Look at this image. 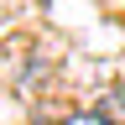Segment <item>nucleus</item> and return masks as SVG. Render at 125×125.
<instances>
[{
	"label": "nucleus",
	"mask_w": 125,
	"mask_h": 125,
	"mask_svg": "<svg viewBox=\"0 0 125 125\" xmlns=\"http://www.w3.org/2000/svg\"><path fill=\"white\" fill-rule=\"evenodd\" d=\"M99 109H104V120H109V125H125V83H115V89H109Z\"/></svg>",
	"instance_id": "nucleus-1"
},
{
	"label": "nucleus",
	"mask_w": 125,
	"mask_h": 125,
	"mask_svg": "<svg viewBox=\"0 0 125 125\" xmlns=\"http://www.w3.org/2000/svg\"><path fill=\"white\" fill-rule=\"evenodd\" d=\"M62 125H109V120H104V109H78V115H68Z\"/></svg>",
	"instance_id": "nucleus-2"
},
{
	"label": "nucleus",
	"mask_w": 125,
	"mask_h": 125,
	"mask_svg": "<svg viewBox=\"0 0 125 125\" xmlns=\"http://www.w3.org/2000/svg\"><path fill=\"white\" fill-rule=\"evenodd\" d=\"M26 125H52V120H26Z\"/></svg>",
	"instance_id": "nucleus-3"
}]
</instances>
